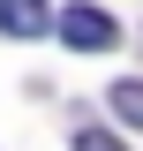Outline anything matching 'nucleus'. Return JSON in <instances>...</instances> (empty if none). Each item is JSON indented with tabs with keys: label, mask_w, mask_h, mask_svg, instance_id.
I'll return each instance as SVG.
<instances>
[{
	"label": "nucleus",
	"mask_w": 143,
	"mask_h": 151,
	"mask_svg": "<svg viewBox=\"0 0 143 151\" xmlns=\"http://www.w3.org/2000/svg\"><path fill=\"white\" fill-rule=\"evenodd\" d=\"M113 121L143 129V76H121V83H113Z\"/></svg>",
	"instance_id": "obj_3"
},
{
	"label": "nucleus",
	"mask_w": 143,
	"mask_h": 151,
	"mask_svg": "<svg viewBox=\"0 0 143 151\" xmlns=\"http://www.w3.org/2000/svg\"><path fill=\"white\" fill-rule=\"evenodd\" d=\"M60 38H68L75 53H113L121 45V23L106 8H60Z\"/></svg>",
	"instance_id": "obj_1"
},
{
	"label": "nucleus",
	"mask_w": 143,
	"mask_h": 151,
	"mask_svg": "<svg viewBox=\"0 0 143 151\" xmlns=\"http://www.w3.org/2000/svg\"><path fill=\"white\" fill-rule=\"evenodd\" d=\"M75 151H128V144H121L113 129H83V136H75Z\"/></svg>",
	"instance_id": "obj_4"
},
{
	"label": "nucleus",
	"mask_w": 143,
	"mask_h": 151,
	"mask_svg": "<svg viewBox=\"0 0 143 151\" xmlns=\"http://www.w3.org/2000/svg\"><path fill=\"white\" fill-rule=\"evenodd\" d=\"M45 23H60L45 0H0V30H8V38H38Z\"/></svg>",
	"instance_id": "obj_2"
}]
</instances>
